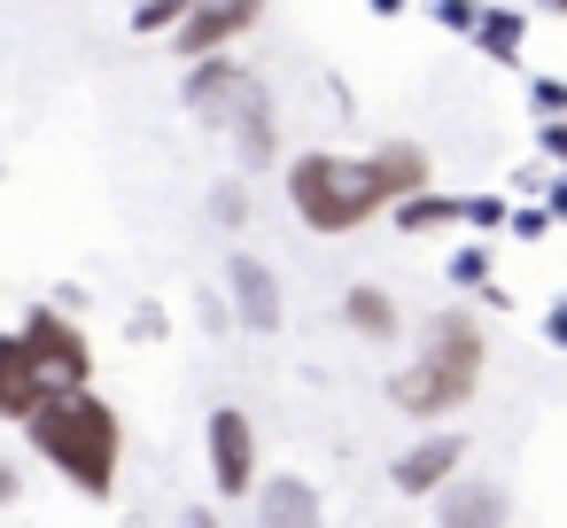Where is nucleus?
<instances>
[{"instance_id": "obj_5", "label": "nucleus", "mask_w": 567, "mask_h": 528, "mask_svg": "<svg viewBox=\"0 0 567 528\" xmlns=\"http://www.w3.org/2000/svg\"><path fill=\"white\" fill-rule=\"evenodd\" d=\"M24 350H32V365H40V381L48 389H79V381H94V350H86V334H79V319H63V311H32L24 327Z\"/></svg>"}, {"instance_id": "obj_12", "label": "nucleus", "mask_w": 567, "mask_h": 528, "mask_svg": "<svg viewBox=\"0 0 567 528\" xmlns=\"http://www.w3.org/2000/svg\"><path fill=\"white\" fill-rule=\"evenodd\" d=\"M466 40H474L489 63H513V55H520V40H528V24H520V9H482Z\"/></svg>"}, {"instance_id": "obj_6", "label": "nucleus", "mask_w": 567, "mask_h": 528, "mask_svg": "<svg viewBox=\"0 0 567 528\" xmlns=\"http://www.w3.org/2000/svg\"><path fill=\"white\" fill-rule=\"evenodd\" d=\"M210 482H218L226 505H241V497L257 489V427H249V412H234V404L210 412Z\"/></svg>"}, {"instance_id": "obj_26", "label": "nucleus", "mask_w": 567, "mask_h": 528, "mask_svg": "<svg viewBox=\"0 0 567 528\" xmlns=\"http://www.w3.org/2000/svg\"><path fill=\"white\" fill-rule=\"evenodd\" d=\"M544 9H551V17H567V0H544Z\"/></svg>"}, {"instance_id": "obj_4", "label": "nucleus", "mask_w": 567, "mask_h": 528, "mask_svg": "<svg viewBox=\"0 0 567 528\" xmlns=\"http://www.w3.org/2000/svg\"><path fill=\"white\" fill-rule=\"evenodd\" d=\"M187 110H195L203 125L234 133V148H241L249 164H272V148H280V133H272V94H265L241 63L195 55V71H187Z\"/></svg>"}, {"instance_id": "obj_14", "label": "nucleus", "mask_w": 567, "mask_h": 528, "mask_svg": "<svg viewBox=\"0 0 567 528\" xmlns=\"http://www.w3.org/2000/svg\"><path fill=\"white\" fill-rule=\"evenodd\" d=\"M435 497H443V520H505V497H497V489H482V482H474V489H458V474H451Z\"/></svg>"}, {"instance_id": "obj_1", "label": "nucleus", "mask_w": 567, "mask_h": 528, "mask_svg": "<svg viewBox=\"0 0 567 528\" xmlns=\"http://www.w3.org/2000/svg\"><path fill=\"white\" fill-rule=\"evenodd\" d=\"M24 427H32V451H40L55 474H71L86 497H110V489H117L125 427H117V412L94 396V381H79V389H48V396L24 412Z\"/></svg>"}, {"instance_id": "obj_21", "label": "nucleus", "mask_w": 567, "mask_h": 528, "mask_svg": "<svg viewBox=\"0 0 567 528\" xmlns=\"http://www.w3.org/2000/svg\"><path fill=\"white\" fill-rule=\"evenodd\" d=\"M544 156L567 164V125H559V117H544Z\"/></svg>"}, {"instance_id": "obj_15", "label": "nucleus", "mask_w": 567, "mask_h": 528, "mask_svg": "<svg viewBox=\"0 0 567 528\" xmlns=\"http://www.w3.org/2000/svg\"><path fill=\"white\" fill-rule=\"evenodd\" d=\"M179 17H187V0H141V9H133V32H141V40H164Z\"/></svg>"}, {"instance_id": "obj_17", "label": "nucleus", "mask_w": 567, "mask_h": 528, "mask_svg": "<svg viewBox=\"0 0 567 528\" xmlns=\"http://www.w3.org/2000/svg\"><path fill=\"white\" fill-rule=\"evenodd\" d=\"M536 117H567V79H536Z\"/></svg>"}, {"instance_id": "obj_10", "label": "nucleus", "mask_w": 567, "mask_h": 528, "mask_svg": "<svg viewBox=\"0 0 567 528\" xmlns=\"http://www.w3.org/2000/svg\"><path fill=\"white\" fill-rule=\"evenodd\" d=\"M226 280H234V311H241V327H280V288H272V272L257 265V257H234L226 265Z\"/></svg>"}, {"instance_id": "obj_7", "label": "nucleus", "mask_w": 567, "mask_h": 528, "mask_svg": "<svg viewBox=\"0 0 567 528\" xmlns=\"http://www.w3.org/2000/svg\"><path fill=\"white\" fill-rule=\"evenodd\" d=\"M265 17V0H187V17L172 24V48L195 63V55H218L226 40H241L249 24Z\"/></svg>"}, {"instance_id": "obj_23", "label": "nucleus", "mask_w": 567, "mask_h": 528, "mask_svg": "<svg viewBox=\"0 0 567 528\" xmlns=\"http://www.w3.org/2000/svg\"><path fill=\"white\" fill-rule=\"evenodd\" d=\"M544 218H551V226H559V218H567V179H559V187H551V203H544Z\"/></svg>"}, {"instance_id": "obj_9", "label": "nucleus", "mask_w": 567, "mask_h": 528, "mask_svg": "<svg viewBox=\"0 0 567 528\" xmlns=\"http://www.w3.org/2000/svg\"><path fill=\"white\" fill-rule=\"evenodd\" d=\"M40 396H48V381H40L24 334H0V420H24Z\"/></svg>"}, {"instance_id": "obj_25", "label": "nucleus", "mask_w": 567, "mask_h": 528, "mask_svg": "<svg viewBox=\"0 0 567 528\" xmlns=\"http://www.w3.org/2000/svg\"><path fill=\"white\" fill-rule=\"evenodd\" d=\"M373 9H381V17H396V9H404V0H373Z\"/></svg>"}, {"instance_id": "obj_3", "label": "nucleus", "mask_w": 567, "mask_h": 528, "mask_svg": "<svg viewBox=\"0 0 567 528\" xmlns=\"http://www.w3.org/2000/svg\"><path fill=\"white\" fill-rule=\"evenodd\" d=\"M288 203H296V218L311 234H358L373 210H389V187H381L373 156H327V148H311V156L288 164Z\"/></svg>"}, {"instance_id": "obj_20", "label": "nucleus", "mask_w": 567, "mask_h": 528, "mask_svg": "<svg viewBox=\"0 0 567 528\" xmlns=\"http://www.w3.org/2000/svg\"><path fill=\"white\" fill-rule=\"evenodd\" d=\"M513 234H520V241H544V234H551V218H544V210H520V218H513Z\"/></svg>"}, {"instance_id": "obj_2", "label": "nucleus", "mask_w": 567, "mask_h": 528, "mask_svg": "<svg viewBox=\"0 0 567 528\" xmlns=\"http://www.w3.org/2000/svg\"><path fill=\"white\" fill-rule=\"evenodd\" d=\"M482 358H489L482 319H466V311H435V319H427V350L389 381V404L412 412V420H443V412H458V404L482 389Z\"/></svg>"}, {"instance_id": "obj_11", "label": "nucleus", "mask_w": 567, "mask_h": 528, "mask_svg": "<svg viewBox=\"0 0 567 528\" xmlns=\"http://www.w3.org/2000/svg\"><path fill=\"white\" fill-rule=\"evenodd\" d=\"M389 210H396V234H435V226H458V218H466V203H458V195H427V187L396 195Z\"/></svg>"}, {"instance_id": "obj_22", "label": "nucleus", "mask_w": 567, "mask_h": 528, "mask_svg": "<svg viewBox=\"0 0 567 528\" xmlns=\"http://www.w3.org/2000/svg\"><path fill=\"white\" fill-rule=\"evenodd\" d=\"M544 334H551V342L567 350V303H551V311H544Z\"/></svg>"}, {"instance_id": "obj_16", "label": "nucleus", "mask_w": 567, "mask_h": 528, "mask_svg": "<svg viewBox=\"0 0 567 528\" xmlns=\"http://www.w3.org/2000/svg\"><path fill=\"white\" fill-rule=\"evenodd\" d=\"M265 513L272 520H311V489H296V482L288 489H265Z\"/></svg>"}, {"instance_id": "obj_8", "label": "nucleus", "mask_w": 567, "mask_h": 528, "mask_svg": "<svg viewBox=\"0 0 567 528\" xmlns=\"http://www.w3.org/2000/svg\"><path fill=\"white\" fill-rule=\"evenodd\" d=\"M458 466H466V435H458V427H435V435H420V443L396 458V489H404V497H435Z\"/></svg>"}, {"instance_id": "obj_13", "label": "nucleus", "mask_w": 567, "mask_h": 528, "mask_svg": "<svg viewBox=\"0 0 567 528\" xmlns=\"http://www.w3.org/2000/svg\"><path fill=\"white\" fill-rule=\"evenodd\" d=\"M342 319H350L365 342H389V334H396V303H389L381 288H350V296H342Z\"/></svg>"}, {"instance_id": "obj_24", "label": "nucleus", "mask_w": 567, "mask_h": 528, "mask_svg": "<svg viewBox=\"0 0 567 528\" xmlns=\"http://www.w3.org/2000/svg\"><path fill=\"white\" fill-rule=\"evenodd\" d=\"M0 497H17V466H0Z\"/></svg>"}, {"instance_id": "obj_19", "label": "nucleus", "mask_w": 567, "mask_h": 528, "mask_svg": "<svg viewBox=\"0 0 567 528\" xmlns=\"http://www.w3.org/2000/svg\"><path fill=\"white\" fill-rule=\"evenodd\" d=\"M451 272L474 288V280H489V257H482V249H458V265H451Z\"/></svg>"}, {"instance_id": "obj_18", "label": "nucleus", "mask_w": 567, "mask_h": 528, "mask_svg": "<svg viewBox=\"0 0 567 528\" xmlns=\"http://www.w3.org/2000/svg\"><path fill=\"white\" fill-rule=\"evenodd\" d=\"M435 17H443V32H474L482 9H474V0H435Z\"/></svg>"}]
</instances>
